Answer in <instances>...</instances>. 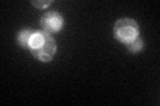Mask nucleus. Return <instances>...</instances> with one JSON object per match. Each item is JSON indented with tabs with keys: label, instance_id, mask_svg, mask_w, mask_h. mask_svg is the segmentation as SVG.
Segmentation results:
<instances>
[{
	"label": "nucleus",
	"instance_id": "obj_1",
	"mask_svg": "<svg viewBox=\"0 0 160 106\" xmlns=\"http://www.w3.org/2000/svg\"><path fill=\"white\" fill-rule=\"evenodd\" d=\"M29 50L39 61L48 62L53 58L58 50V45L51 35L44 31H35L29 43Z\"/></svg>",
	"mask_w": 160,
	"mask_h": 106
},
{
	"label": "nucleus",
	"instance_id": "obj_2",
	"mask_svg": "<svg viewBox=\"0 0 160 106\" xmlns=\"http://www.w3.org/2000/svg\"><path fill=\"white\" fill-rule=\"evenodd\" d=\"M139 24L136 20L129 17H122L119 19L113 25V36L116 40H119L122 44H128L129 41L139 36Z\"/></svg>",
	"mask_w": 160,
	"mask_h": 106
},
{
	"label": "nucleus",
	"instance_id": "obj_3",
	"mask_svg": "<svg viewBox=\"0 0 160 106\" xmlns=\"http://www.w3.org/2000/svg\"><path fill=\"white\" fill-rule=\"evenodd\" d=\"M64 24L63 16L56 11H49L46 12L40 19V27H42V31L47 32L48 35H53L62 31Z\"/></svg>",
	"mask_w": 160,
	"mask_h": 106
},
{
	"label": "nucleus",
	"instance_id": "obj_4",
	"mask_svg": "<svg viewBox=\"0 0 160 106\" xmlns=\"http://www.w3.org/2000/svg\"><path fill=\"white\" fill-rule=\"evenodd\" d=\"M35 33V31H31L29 28H24L22 31H19L16 35V41L20 47L29 49V43H31V37Z\"/></svg>",
	"mask_w": 160,
	"mask_h": 106
},
{
	"label": "nucleus",
	"instance_id": "obj_5",
	"mask_svg": "<svg viewBox=\"0 0 160 106\" xmlns=\"http://www.w3.org/2000/svg\"><path fill=\"white\" fill-rule=\"evenodd\" d=\"M126 48H127L128 52H131V53H139L140 50L144 48V39L142 37V35H139V36L135 37L132 41L126 44Z\"/></svg>",
	"mask_w": 160,
	"mask_h": 106
},
{
	"label": "nucleus",
	"instance_id": "obj_6",
	"mask_svg": "<svg viewBox=\"0 0 160 106\" xmlns=\"http://www.w3.org/2000/svg\"><path fill=\"white\" fill-rule=\"evenodd\" d=\"M31 4L33 7L39 8V9H46V8H48L49 6H51L52 2L51 0H32Z\"/></svg>",
	"mask_w": 160,
	"mask_h": 106
}]
</instances>
